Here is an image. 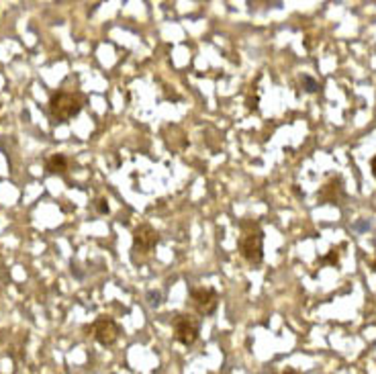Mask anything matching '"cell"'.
Returning a JSON list of instances; mask_svg holds the SVG:
<instances>
[{
	"label": "cell",
	"instance_id": "52a82bcc",
	"mask_svg": "<svg viewBox=\"0 0 376 374\" xmlns=\"http://www.w3.org/2000/svg\"><path fill=\"white\" fill-rule=\"evenodd\" d=\"M344 198V180L337 176V178H331L326 187L321 188L319 192V200L326 205V203H331V205H339V200Z\"/></svg>",
	"mask_w": 376,
	"mask_h": 374
},
{
	"label": "cell",
	"instance_id": "4fadbf2b",
	"mask_svg": "<svg viewBox=\"0 0 376 374\" xmlns=\"http://www.w3.org/2000/svg\"><path fill=\"white\" fill-rule=\"evenodd\" d=\"M279 374H301L299 371H294V368H286V371H282V373Z\"/></svg>",
	"mask_w": 376,
	"mask_h": 374
},
{
	"label": "cell",
	"instance_id": "7c38bea8",
	"mask_svg": "<svg viewBox=\"0 0 376 374\" xmlns=\"http://www.w3.org/2000/svg\"><path fill=\"white\" fill-rule=\"evenodd\" d=\"M370 170H373V176L376 178V156L370 160Z\"/></svg>",
	"mask_w": 376,
	"mask_h": 374
},
{
	"label": "cell",
	"instance_id": "3957f363",
	"mask_svg": "<svg viewBox=\"0 0 376 374\" xmlns=\"http://www.w3.org/2000/svg\"><path fill=\"white\" fill-rule=\"evenodd\" d=\"M172 329H174V339L188 348L198 339L200 319L196 315H192V313H178L172 319Z\"/></svg>",
	"mask_w": 376,
	"mask_h": 374
},
{
	"label": "cell",
	"instance_id": "6da1fadb",
	"mask_svg": "<svg viewBox=\"0 0 376 374\" xmlns=\"http://www.w3.org/2000/svg\"><path fill=\"white\" fill-rule=\"evenodd\" d=\"M237 250L245 262L260 266L264 260V232L256 221H243L241 235L237 239Z\"/></svg>",
	"mask_w": 376,
	"mask_h": 374
},
{
	"label": "cell",
	"instance_id": "8992f818",
	"mask_svg": "<svg viewBox=\"0 0 376 374\" xmlns=\"http://www.w3.org/2000/svg\"><path fill=\"white\" fill-rule=\"evenodd\" d=\"M158 243H160V234L151 225L143 223V225L133 230V250L135 252L149 254Z\"/></svg>",
	"mask_w": 376,
	"mask_h": 374
},
{
	"label": "cell",
	"instance_id": "277c9868",
	"mask_svg": "<svg viewBox=\"0 0 376 374\" xmlns=\"http://www.w3.org/2000/svg\"><path fill=\"white\" fill-rule=\"evenodd\" d=\"M190 305L198 315L209 317L217 311L219 292L209 286H194V288H190Z\"/></svg>",
	"mask_w": 376,
	"mask_h": 374
},
{
	"label": "cell",
	"instance_id": "ba28073f",
	"mask_svg": "<svg viewBox=\"0 0 376 374\" xmlns=\"http://www.w3.org/2000/svg\"><path fill=\"white\" fill-rule=\"evenodd\" d=\"M46 170L49 174H66L68 170V158L64 153H55L46 162Z\"/></svg>",
	"mask_w": 376,
	"mask_h": 374
},
{
	"label": "cell",
	"instance_id": "5b68a950",
	"mask_svg": "<svg viewBox=\"0 0 376 374\" xmlns=\"http://www.w3.org/2000/svg\"><path fill=\"white\" fill-rule=\"evenodd\" d=\"M94 339L100 344V346H113L117 344V339L121 337V328L115 319L111 317H98L93 326Z\"/></svg>",
	"mask_w": 376,
	"mask_h": 374
},
{
	"label": "cell",
	"instance_id": "9c48e42d",
	"mask_svg": "<svg viewBox=\"0 0 376 374\" xmlns=\"http://www.w3.org/2000/svg\"><path fill=\"white\" fill-rule=\"evenodd\" d=\"M303 84H305V91H307L309 94H313L319 91V82H317L315 78H311V76H303Z\"/></svg>",
	"mask_w": 376,
	"mask_h": 374
},
{
	"label": "cell",
	"instance_id": "30bf717a",
	"mask_svg": "<svg viewBox=\"0 0 376 374\" xmlns=\"http://www.w3.org/2000/svg\"><path fill=\"white\" fill-rule=\"evenodd\" d=\"M94 209H96L100 215H106V213H109V205H106L104 198H96V200H94Z\"/></svg>",
	"mask_w": 376,
	"mask_h": 374
},
{
	"label": "cell",
	"instance_id": "5bb4252c",
	"mask_svg": "<svg viewBox=\"0 0 376 374\" xmlns=\"http://www.w3.org/2000/svg\"><path fill=\"white\" fill-rule=\"evenodd\" d=\"M373 270L376 272V258H375V262H373Z\"/></svg>",
	"mask_w": 376,
	"mask_h": 374
},
{
	"label": "cell",
	"instance_id": "8fae6325",
	"mask_svg": "<svg viewBox=\"0 0 376 374\" xmlns=\"http://www.w3.org/2000/svg\"><path fill=\"white\" fill-rule=\"evenodd\" d=\"M323 262H331V264H337V254H335V250H331L329 258H328V260H323Z\"/></svg>",
	"mask_w": 376,
	"mask_h": 374
},
{
	"label": "cell",
	"instance_id": "7a4b0ae2",
	"mask_svg": "<svg viewBox=\"0 0 376 374\" xmlns=\"http://www.w3.org/2000/svg\"><path fill=\"white\" fill-rule=\"evenodd\" d=\"M84 106V98L74 93H55L49 98V115L53 123H68Z\"/></svg>",
	"mask_w": 376,
	"mask_h": 374
}]
</instances>
